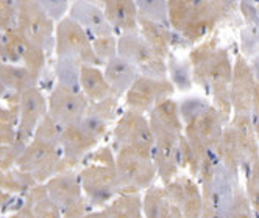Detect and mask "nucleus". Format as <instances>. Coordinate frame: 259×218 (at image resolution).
Wrapping results in <instances>:
<instances>
[{
  "instance_id": "ddd939ff",
  "label": "nucleus",
  "mask_w": 259,
  "mask_h": 218,
  "mask_svg": "<svg viewBox=\"0 0 259 218\" xmlns=\"http://www.w3.org/2000/svg\"><path fill=\"white\" fill-rule=\"evenodd\" d=\"M228 2H203V0H192V8L189 19L180 33L181 38L189 44L200 42L206 38V34L214 28V25L228 13Z\"/></svg>"
},
{
  "instance_id": "3c124183",
  "label": "nucleus",
  "mask_w": 259,
  "mask_h": 218,
  "mask_svg": "<svg viewBox=\"0 0 259 218\" xmlns=\"http://www.w3.org/2000/svg\"><path fill=\"white\" fill-rule=\"evenodd\" d=\"M254 213H256V218H259V209H257V210H256Z\"/></svg>"
},
{
  "instance_id": "2eb2a0df",
  "label": "nucleus",
  "mask_w": 259,
  "mask_h": 218,
  "mask_svg": "<svg viewBox=\"0 0 259 218\" xmlns=\"http://www.w3.org/2000/svg\"><path fill=\"white\" fill-rule=\"evenodd\" d=\"M170 201L181 210L184 218H200L203 210V192L197 179L189 175H178L164 186Z\"/></svg>"
},
{
  "instance_id": "4c0bfd02",
  "label": "nucleus",
  "mask_w": 259,
  "mask_h": 218,
  "mask_svg": "<svg viewBox=\"0 0 259 218\" xmlns=\"http://www.w3.org/2000/svg\"><path fill=\"white\" fill-rule=\"evenodd\" d=\"M60 137H61V126L55 122L49 114L41 120V123L36 128L33 139H39L52 143H58L60 145Z\"/></svg>"
},
{
  "instance_id": "37998d69",
  "label": "nucleus",
  "mask_w": 259,
  "mask_h": 218,
  "mask_svg": "<svg viewBox=\"0 0 259 218\" xmlns=\"http://www.w3.org/2000/svg\"><path fill=\"white\" fill-rule=\"evenodd\" d=\"M14 201H16V196L0 187V213L7 212L13 206Z\"/></svg>"
},
{
  "instance_id": "bb28decb",
  "label": "nucleus",
  "mask_w": 259,
  "mask_h": 218,
  "mask_svg": "<svg viewBox=\"0 0 259 218\" xmlns=\"http://www.w3.org/2000/svg\"><path fill=\"white\" fill-rule=\"evenodd\" d=\"M103 209L108 218H142V195L119 193Z\"/></svg>"
},
{
  "instance_id": "5701e85b",
  "label": "nucleus",
  "mask_w": 259,
  "mask_h": 218,
  "mask_svg": "<svg viewBox=\"0 0 259 218\" xmlns=\"http://www.w3.org/2000/svg\"><path fill=\"white\" fill-rule=\"evenodd\" d=\"M80 90L89 100V103L102 101L109 97H117L113 92V89L109 87L103 70L91 64L80 66Z\"/></svg>"
},
{
  "instance_id": "f03ea898",
  "label": "nucleus",
  "mask_w": 259,
  "mask_h": 218,
  "mask_svg": "<svg viewBox=\"0 0 259 218\" xmlns=\"http://www.w3.org/2000/svg\"><path fill=\"white\" fill-rule=\"evenodd\" d=\"M192 67V81L209 90L230 89L233 77V63L225 48L217 45L215 38L200 42L189 54Z\"/></svg>"
},
{
  "instance_id": "f3484780",
  "label": "nucleus",
  "mask_w": 259,
  "mask_h": 218,
  "mask_svg": "<svg viewBox=\"0 0 259 218\" xmlns=\"http://www.w3.org/2000/svg\"><path fill=\"white\" fill-rule=\"evenodd\" d=\"M72 21H75L86 33L91 39L105 38V36H116L111 25L108 24L105 13L100 5L80 0L70 5L69 14Z\"/></svg>"
},
{
  "instance_id": "2f4dec72",
  "label": "nucleus",
  "mask_w": 259,
  "mask_h": 218,
  "mask_svg": "<svg viewBox=\"0 0 259 218\" xmlns=\"http://www.w3.org/2000/svg\"><path fill=\"white\" fill-rule=\"evenodd\" d=\"M80 66L81 63L73 58H57L55 66L57 84L80 90Z\"/></svg>"
},
{
  "instance_id": "79ce46f5",
  "label": "nucleus",
  "mask_w": 259,
  "mask_h": 218,
  "mask_svg": "<svg viewBox=\"0 0 259 218\" xmlns=\"http://www.w3.org/2000/svg\"><path fill=\"white\" fill-rule=\"evenodd\" d=\"M250 119H251V123L254 126V131L259 140V84L256 86V90H254V97H253V103L250 109Z\"/></svg>"
},
{
  "instance_id": "f704fd0d",
  "label": "nucleus",
  "mask_w": 259,
  "mask_h": 218,
  "mask_svg": "<svg viewBox=\"0 0 259 218\" xmlns=\"http://www.w3.org/2000/svg\"><path fill=\"white\" fill-rule=\"evenodd\" d=\"M211 106V101H208L203 97H186L178 103V111L183 125H189L195 122L206 109Z\"/></svg>"
},
{
  "instance_id": "603ef678",
  "label": "nucleus",
  "mask_w": 259,
  "mask_h": 218,
  "mask_svg": "<svg viewBox=\"0 0 259 218\" xmlns=\"http://www.w3.org/2000/svg\"><path fill=\"white\" fill-rule=\"evenodd\" d=\"M256 10H257V14H259V4L256 5Z\"/></svg>"
},
{
  "instance_id": "72a5a7b5",
  "label": "nucleus",
  "mask_w": 259,
  "mask_h": 218,
  "mask_svg": "<svg viewBox=\"0 0 259 218\" xmlns=\"http://www.w3.org/2000/svg\"><path fill=\"white\" fill-rule=\"evenodd\" d=\"M136 5L139 17L170 28L167 2H164V0H142V2H136Z\"/></svg>"
},
{
  "instance_id": "b1692460",
  "label": "nucleus",
  "mask_w": 259,
  "mask_h": 218,
  "mask_svg": "<svg viewBox=\"0 0 259 218\" xmlns=\"http://www.w3.org/2000/svg\"><path fill=\"white\" fill-rule=\"evenodd\" d=\"M103 74H105V78H106L109 87L113 89V92L117 97L125 95L126 90L133 86V83L139 77L138 69L130 64L126 60L120 58L119 54L105 64Z\"/></svg>"
},
{
  "instance_id": "a211bd4d",
  "label": "nucleus",
  "mask_w": 259,
  "mask_h": 218,
  "mask_svg": "<svg viewBox=\"0 0 259 218\" xmlns=\"http://www.w3.org/2000/svg\"><path fill=\"white\" fill-rule=\"evenodd\" d=\"M119 119V97H109L102 101L89 103L86 116L80 122L83 128L99 142L106 137L109 125Z\"/></svg>"
},
{
  "instance_id": "a18cd8bd",
  "label": "nucleus",
  "mask_w": 259,
  "mask_h": 218,
  "mask_svg": "<svg viewBox=\"0 0 259 218\" xmlns=\"http://www.w3.org/2000/svg\"><path fill=\"white\" fill-rule=\"evenodd\" d=\"M161 218H184L183 216V213H181V210L170 201L169 203V206L165 207V210L162 212V215H161Z\"/></svg>"
},
{
  "instance_id": "cd10ccee",
  "label": "nucleus",
  "mask_w": 259,
  "mask_h": 218,
  "mask_svg": "<svg viewBox=\"0 0 259 218\" xmlns=\"http://www.w3.org/2000/svg\"><path fill=\"white\" fill-rule=\"evenodd\" d=\"M34 218H63L61 209L52 201L44 184H36L25 195Z\"/></svg>"
},
{
  "instance_id": "9d476101",
  "label": "nucleus",
  "mask_w": 259,
  "mask_h": 218,
  "mask_svg": "<svg viewBox=\"0 0 259 218\" xmlns=\"http://www.w3.org/2000/svg\"><path fill=\"white\" fill-rule=\"evenodd\" d=\"M174 94L175 87L169 78H152L139 75L123 97L126 109L147 116L159 101L172 98Z\"/></svg>"
},
{
  "instance_id": "412c9836",
  "label": "nucleus",
  "mask_w": 259,
  "mask_h": 218,
  "mask_svg": "<svg viewBox=\"0 0 259 218\" xmlns=\"http://www.w3.org/2000/svg\"><path fill=\"white\" fill-rule=\"evenodd\" d=\"M234 133L237 145L244 159V175L248 172L253 160L259 154V140L251 123L250 114H233L231 122L228 123Z\"/></svg>"
},
{
  "instance_id": "0eeeda50",
  "label": "nucleus",
  "mask_w": 259,
  "mask_h": 218,
  "mask_svg": "<svg viewBox=\"0 0 259 218\" xmlns=\"http://www.w3.org/2000/svg\"><path fill=\"white\" fill-rule=\"evenodd\" d=\"M117 54L135 66L139 75L167 78V63L155 53L139 33L122 34L117 38Z\"/></svg>"
},
{
  "instance_id": "49530a36",
  "label": "nucleus",
  "mask_w": 259,
  "mask_h": 218,
  "mask_svg": "<svg viewBox=\"0 0 259 218\" xmlns=\"http://www.w3.org/2000/svg\"><path fill=\"white\" fill-rule=\"evenodd\" d=\"M200 218H224L220 213H217L208 203L203 201V210H201V216Z\"/></svg>"
},
{
  "instance_id": "a19ab883",
  "label": "nucleus",
  "mask_w": 259,
  "mask_h": 218,
  "mask_svg": "<svg viewBox=\"0 0 259 218\" xmlns=\"http://www.w3.org/2000/svg\"><path fill=\"white\" fill-rule=\"evenodd\" d=\"M39 5L53 22H60L61 19H64L67 11L70 10V4L64 2V0H42Z\"/></svg>"
},
{
  "instance_id": "6ab92c4d",
  "label": "nucleus",
  "mask_w": 259,
  "mask_h": 218,
  "mask_svg": "<svg viewBox=\"0 0 259 218\" xmlns=\"http://www.w3.org/2000/svg\"><path fill=\"white\" fill-rule=\"evenodd\" d=\"M44 186L52 201L61 209V212L84 198L77 170L53 175Z\"/></svg>"
},
{
  "instance_id": "dca6fc26",
  "label": "nucleus",
  "mask_w": 259,
  "mask_h": 218,
  "mask_svg": "<svg viewBox=\"0 0 259 218\" xmlns=\"http://www.w3.org/2000/svg\"><path fill=\"white\" fill-rule=\"evenodd\" d=\"M256 86L257 83L253 77L250 63L240 54L233 63V77L230 83V95L234 114H250Z\"/></svg>"
},
{
  "instance_id": "c03bdc74",
  "label": "nucleus",
  "mask_w": 259,
  "mask_h": 218,
  "mask_svg": "<svg viewBox=\"0 0 259 218\" xmlns=\"http://www.w3.org/2000/svg\"><path fill=\"white\" fill-rule=\"evenodd\" d=\"M8 218H34V216H33V212H31L30 204L27 201H24V204L21 206V209L13 212Z\"/></svg>"
},
{
  "instance_id": "c9c22d12",
  "label": "nucleus",
  "mask_w": 259,
  "mask_h": 218,
  "mask_svg": "<svg viewBox=\"0 0 259 218\" xmlns=\"http://www.w3.org/2000/svg\"><path fill=\"white\" fill-rule=\"evenodd\" d=\"M225 218H256V213L253 210V206L250 203V199L242 187V184H239L234 190V198L230 210L227 212Z\"/></svg>"
},
{
  "instance_id": "e433bc0d",
  "label": "nucleus",
  "mask_w": 259,
  "mask_h": 218,
  "mask_svg": "<svg viewBox=\"0 0 259 218\" xmlns=\"http://www.w3.org/2000/svg\"><path fill=\"white\" fill-rule=\"evenodd\" d=\"M92 50L100 63V66H105L109 60L117 57V38L116 36H105V38H96L91 39Z\"/></svg>"
},
{
  "instance_id": "864d4df0",
  "label": "nucleus",
  "mask_w": 259,
  "mask_h": 218,
  "mask_svg": "<svg viewBox=\"0 0 259 218\" xmlns=\"http://www.w3.org/2000/svg\"><path fill=\"white\" fill-rule=\"evenodd\" d=\"M142 218H144V216H142Z\"/></svg>"
},
{
  "instance_id": "ea45409f",
  "label": "nucleus",
  "mask_w": 259,
  "mask_h": 218,
  "mask_svg": "<svg viewBox=\"0 0 259 218\" xmlns=\"http://www.w3.org/2000/svg\"><path fill=\"white\" fill-rule=\"evenodd\" d=\"M17 19V2L13 0H0V31H7L16 25Z\"/></svg>"
},
{
  "instance_id": "6e6552de",
  "label": "nucleus",
  "mask_w": 259,
  "mask_h": 218,
  "mask_svg": "<svg viewBox=\"0 0 259 218\" xmlns=\"http://www.w3.org/2000/svg\"><path fill=\"white\" fill-rule=\"evenodd\" d=\"M16 27L25 38L44 51L55 45V22L44 13L36 0H19L17 2Z\"/></svg>"
},
{
  "instance_id": "1a4fd4ad",
  "label": "nucleus",
  "mask_w": 259,
  "mask_h": 218,
  "mask_svg": "<svg viewBox=\"0 0 259 218\" xmlns=\"http://www.w3.org/2000/svg\"><path fill=\"white\" fill-rule=\"evenodd\" d=\"M4 63L24 66L34 78L39 80L46 66V51L30 42L14 25L4 31Z\"/></svg>"
},
{
  "instance_id": "20e7f679",
  "label": "nucleus",
  "mask_w": 259,
  "mask_h": 218,
  "mask_svg": "<svg viewBox=\"0 0 259 218\" xmlns=\"http://www.w3.org/2000/svg\"><path fill=\"white\" fill-rule=\"evenodd\" d=\"M61 156V145L31 139L17 157L16 169L27 173L36 184H46L57 173Z\"/></svg>"
},
{
  "instance_id": "9b49d317",
  "label": "nucleus",
  "mask_w": 259,
  "mask_h": 218,
  "mask_svg": "<svg viewBox=\"0 0 259 218\" xmlns=\"http://www.w3.org/2000/svg\"><path fill=\"white\" fill-rule=\"evenodd\" d=\"M89 100L81 90L55 84L47 98V114L60 126L77 125L86 116Z\"/></svg>"
},
{
  "instance_id": "aec40b11",
  "label": "nucleus",
  "mask_w": 259,
  "mask_h": 218,
  "mask_svg": "<svg viewBox=\"0 0 259 218\" xmlns=\"http://www.w3.org/2000/svg\"><path fill=\"white\" fill-rule=\"evenodd\" d=\"M102 10L114 34L139 33V11L133 0H106L102 4Z\"/></svg>"
},
{
  "instance_id": "f257e3e1",
  "label": "nucleus",
  "mask_w": 259,
  "mask_h": 218,
  "mask_svg": "<svg viewBox=\"0 0 259 218\" xmlns=\"http://www.w3.org/2000/svg\"><path fill=\"white\" fill-rule=\"evenodd\" d=\"M81 164L78 176L86 201L91 207L103 209L120 193L116 154L113 148L105 145L89 153Z\"/></svg>"
},
{
  "instance_id": "f8f14e48",
  "label": "nucleus",
  "mask_w": 259,
  "mask_h": 218,
  "mask_svg": "<svg viewBox=\"0 0 259 218\" xmlns=\"http://www.w3.org/2000/svg\"><path fill=\"white\" fill-rule=\"evenodd\" d=\"M17 107H19V113H17L19 123H17L16 142L27 147L38 125L47 116V98L38 86H33L17 94Z\"/></svg>"
},
{
  "instance_id": "09e8293b",
  "label": "nucleus",
  "mask_w": 259,
  "mask_h": 218,
  "mask_svg": "<svg viewBox=\"0 0 259 218\" xmlns=\"http://www.w3.org/2000/svg\"><path fill=\"white\" fill-rule=\"evenodd\" d=\"M0 63H4V33L0 31Z\"/></svg>"
},
{
  "instance_id": "a878e982",
  "label": "nucleus",
  "mask_w": 259,
  "mask_h": 218,
  "mask_svg": "<svg viewBox=\"0 0 259 218\" xmlns=\"http://www.w3.org/2000/svg\"><path fill=\"white\" fill-rule=\"evenodd\" d=\"M0 80H2L7 90L13 94H21L33 86H38L39 81L24 66L8 63H0Z\"/></svg>"
},
{
  "instance_id": "393cba45",
  "label": "nucleus",
  "mask_w": 259,
  "mask_h": 218,
  "mask_svg": "<svg viewBox=\"0 0 259 218\" xmlns=\"http://www.w3.org/2000/svg\"><path fill=\"white\" fill-rule=\"evenodd\" d=\"M139 34L144 38V41L149 44L158 57L162 60H167L170 57V45H172V31L167 27H162L159 24H155L152 21H147L139 17Z\"/></svg>"
},
{
  "instance_id": "de8ad7c7",
  "label": "nucleus",
  "mask_w": 259,
  "mask_h": 218,
  "mask_svg": "<svg viewBox=\"0 0 259 218\" xmlns=\"http://www.w3.org/2000/svg\"><path fill=\"white\" fill-rule=\"evenodd\" d=\"M250 67H251V72H253V77L256 80V83L259 84V53H256L251 63H250Z\"/></svg>"
},
{
  "instance_id": "39448f33",
  "label": "nucleus",
  "mask_w": 259,
  "mask_h": 218,
  "mask_svg": "<svg viewBox=\"0 0 259 218\" xmlns=\"http://www.w3.org/2000/svg\"><path fill=\"white\" fill-rule=\"evenodd\" d=\"M113 151L133 148L145 156L153 154V134L149 117L145 114L125 109L119 116L113 130ZM153 159V157H152Z\"/></svg>"
},
{
  "instance_id": "c756f323",
  "label": "nucleus",
  "mask_w": 259,
  "mask_h": 218,
  "mask_svg": "<svg viewBox=\"0 0 259 218\" xmlns=\"http://www.w3.org/2000/svg\"><path fill=\"white\" fill-rule=\"evenodd\" d=\"M11 106H0V147L13 145L17 136V123H19V107H17V94H13Z\"/></svg>"
},
{
  "instance_id": "473e14b6",
  "label": "nucleus",
  "mask_w": 259,
  "mask_h": 218,
  "mask_svg": "<svg viewBox=\"0 0 259 218\" xmlns=\"http://www.w3.org/2000/svg\"><path fill=\"white\" fill-rule=\"evenodd\" d=\"M167 75L170 77L169 81L174 84L175 90H181V92H186L194 84L192 81V67L184 61H178L174 57L167 58Z\"/></svg>"
},
{
  "instance_id": "c85d7f7f",
  "label": "nucleus",
  "mask_w": 259,
  "mask_h": 218,
  "mask_svg": "<svg viewBox=\"0 0 259 218\" xmlns=\"http://www.w3.org/2000/svg\"><path fill=\"white\" fill-rule=\"evenodd\" d=\"M147 117L164 126H167L169 130L175 131L177 134H183L184 131V125L181 122L180 111H178V103L174 98H165L159 101L152 111L147 114Z\"/></svg>"
},
{
  "instance_id": "7c9ffc66",
  "label": "nucleus",
  "mask_w": 259,
  "mask_h": 218,
  "mask_svg": "<svg viewBox=\"0 0 259 218\" xmlns=\"http://www.w3.org/2000/svg\"><path fill=\"white\" fill-rule=\"evenodd\" d=\"M34 186V181L16 167L7 172H0V187L14 196H25Z\"/></svg>"
},
{
  "instance_id": "4be33fe9",
  "label": "nucleus",
  "mask_w": 259,
  "mask_h": 218,
  "mask_svg": "<svg viewBox=\"0 0 259 218\" xmlns=\"http://www.w3.org/2000/svg\"><path fill=\"white\" fill-rule=\"evenodd\" d=\"M194 126V130L203 145L206 147L209 154H215L220 157V148H222V136H224L225 125L220 120L215 109L209 106L195 122L189 123ZM222 160V159H220Z\"/></svg>"
},
{
  "instance_id": "8fccbe9b",
  "label": "nucleus",
  "mask_w": 259,
  "mask_h": 218,
  "mask_svg": "<svg viewBox=\"0 0 259 218\" xmlns=\"http://www.w3.org/2000/svg\"><path fill=\"white\" fill-rule=\"evenodd\" d=\"M7 94H8V90H7V87L4 86L2 80H0V98H2V97H5Z\"/></svg>"
},
{
  "instance_id": "423d86ee",
  "label": "nucleus",
  "mask_w": 259,
  "mask_h": 218,
  "mask_svg": "<svg viewBox=\"0 0 259 218\" xmlns=\"http://www.w3.org/2000/svg\"><path fill=\"white\" fill-rule=\"evenodd\" d=\"M55 54L57 58H73L81 64L100 66L88 33L69 16L55 25Z\"/></svg>"
},
{
  "instance_id": "58836bf2",
  "label": "nucleus",
  "mask_w": 259,
  "mask_h": 218,
  "mask_svg": "<svg viewBox=\"0 0 259 218\" xmlns=\"http://www.w3.org/2000/svg\"><path fill=\"white\" fill-rule=\"evenodd\" d=\"M25 147L21 143L14 142L13 145H5L0 147V172H7L16 167V160L19 157Z\"/></svg>"
},
{
  "instance_id": "7ed1b4c3",
  "label": "nucleus",
  "mask_w": 259,
  "mask_h": 218,
  "mask_svg": "<svg viewBox=\"0 0 259 218\" xmlns=\"http://www.w3.org/2000/svg\"><path fill=\"white\" fill-rule=\"evenodd\" d=\"M114 154L120 193H142L155 184L158 169L150 156L133 148H120Z\"/></svg>"
},
{
  "instance_id": "4468645a",
  "label": "nucleus",
  "mask_w": 259,
  "mask_h": 218,
  "mask_svg": "<svg viewBox=\"0 0 259 218\" xmlns=\"http://www.w3.org/2000/svg\"><path fill=\"white\" fill-rule=\"evenodd\" d=\"M239 184L240 181L234 179L230 175V172L224 167V164L220 162L212 172V175L200 183L203 192V201L208 203L217 213L225 218L233 203L234 190Z\"/></svg>"
}]
</instances>
